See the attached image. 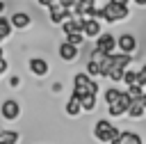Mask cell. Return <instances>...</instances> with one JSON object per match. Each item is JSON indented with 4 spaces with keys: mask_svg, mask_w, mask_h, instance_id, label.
<instances>
[{
    "mask_svg": "<svg viewBox=\"0 0 146 144\" xmlns=\"http://www.w3.org/2000/svg\"><path fill=\"white\" fill-rule=\"evenodd\" d=\"M98 91H100L98 82H96L87 71H84V73H75V75H73V91H71V96H75V98H82V96H87V94L98 96Z\"/></svg>",
    "mask_w": 146,
    "mask_h": 144,
    "instance_id": "obj_1",
    "label": "cell"
},
{
    "mask_svg": "<svg viewBox=\"0 0 146 144\" xmlns=\"http://www.w3.org/2000/svg\"><path fill=\"white\" fill-rule=\"evenodd\" d=\"M128 14H130V9L123 7V5L107 2V5L100 7V21H105V23H119V21L128 18Z\"/></svg>",
    "mask_w": 146,
    "mask_h": 144,
    "instance_id": "obj_2",
    "label": "cell"
},
{
    "mask_svg": "<svg viewBox=\"0 0 146 144\" xmlns=\"http://www.w3.org/2000/svg\"><path fill=\"white\" fill-rule=\"evenodd\" d=\"M119 133H121V130H119L114 123H110V119H98L96 126H94V137H96L98 142H105V144H110Z\"/></svg>",
    "mask_w": 146,
    "mask_h": 144,
    "instance_id": "obj_3",
    "label": "cell"
},
{
    "mask_svg": "<svg viewBox=\"0 0 146 144\" xmlns=\"http://www.w3.org/2000/svg\"><path fill=\"white\" fill-rule=\"evenodd\" d=\"M130 103H132L130 94H128V91H121V94H119V98H116L114 103H110V105H107V112H110V117H123V114L128 112Z\"/></svg>",
    "mask_w": 146,
    "mask_h": 144,
    "instance_id": "obj_4",
    "label": "cell"
},
{
    "mask_svg": "<svg viewBox=\"0 0 146 144\" xmlns=\"http://www.w3.org/2000/svg\"><path fill=\"white\" fill-rule=\"evenodd\" d=\"M0 114L5 121H16L21 117V103L16 98H5L0 103Z\"/></svg>",
    "mask_w": 146,
    "mask_h": 144,
    "instance_id": "obj_5",
    "label": "cell"
},
{
    "mask_svg": "<svg viewBox=\"0 0 146 144\" xmlns=\"http://www.w3.org/2000/svg\"><path fill=\"white\" fill-rule=\"evenodd\" d=\"M46 9H48V18H50V23H55V25H62V21H66V18L73 16V9H64L59 2H52V5H48Z\"/></svg>",
    "mask_w": 146,
    "mask_h": 144,
    "instance_id": "obj_6",
    "label": "cell"
},
{
    "mask_svg": "<svg viewBox=\"0 0 146 144\" xmlns=\"http://www.w3.org/2000/svg\"><path fill=\"white\" fill-rule=\"evenodd\" d=\"M96 48L98 50H103V53H116V37L114 34H110V32H100L98 37H96Z\"/></svg>",
    "mask_w": 146,
    "mask_h": 144,
    "instance_id": "obj_7",
    "label": "cell"
},
{
    "mask_svg": "<svg viewBox=\"0 0 146 144\" xmlns=\"http://www.w3.org/2000/svg\"><path fill=\"white\" fill-rule=\"evenodd\" d=\"M116 48H119L121 53H128V55H132V53L137 50V37H135V34H130V32L121 34V37L116 39Z\"/></svg>",
    "mask_w": 146,
    "mask_h": 144,
    "instance_id": "obj_8",
    "label": "cell"
},
{
    "mask_svg": "<svg viewBox=\"0 0 146 144\" xmlns=\"http://www.w3.org/2000/svg\"><path fill=\"white\" fill-rule=\"evenodd\" d=\"M57 55H59V59H64V62H75L78 55H80V48L73 46V43H68V41H62L59 48H57Z\"/></svg>",
    "mask_w": 146,
    "mask_h": 144,
    "instance_id": "obj_9",
    "label": "cell"
},
{
    "mask_svg": "<svg viewBox=\"0 0 146 144\" xmlns=\"http://www.w3.org/2000/svg\"><path fill=\"white\" fill-rule=\"evenodd\" d=\"M27 69H30V73L36 75V78H43V75H48V71H50V66H48V62H46L43 57H30Z\"/></svg>",
    "mask_w": 146,
    "mask_h": 144,
    "instance_id": "obj_10",
    "label": "cell"
},
{
    "mask_svg": "<svg viewBox=\"0 0 146 144\" xmlns=\"http://www.w3.org/2000/svg\"><path fill=\"white\" fill-rule=\"evenodd\" d=\"M9 23H11L14 30H27L30 23H32V16H30L27 11H14V14L9 16Z\"/></svg>",
    "mask_w": 146,
    "mask_h": 144,
    "instance_id": "obj_11",
    "label": "cell"
},
{
    "mask_svg": "<svg viewBox=\"0 0 146 144\" xmlns=\"http://www.w3.org/2000/svg\"><path fill=\"white\" fill-rule=\"evenodd\" d=\"M82 34H84V39H96L100 34V18H84Z\"/></svg>",
    "mask_w": 146,
    "mask_h": 144,
    "instance_id": "obj_12",
    "label": "cell"
},
{
    "mask_svg": "<svg viewBox=\"0 0 146 144\" xmlns=\"http://www.w3.org/2000/svg\"><path fill=\"white\" fill-rule=\"evenodd\" d=\"M110 144H144V142H141V137H139L137 133H132V130H121Z\"/></svg>",
    "mask_w": 146,
    "mask_h": 144,
    "instance_id": "obj_13",
    "label": "cell"
},
{
    "mask_svg": "<svg viewBox=\"0 0 146 144\" xmlns=\"http://www.w3.org/2000/svg\"><path fill=\"white\" fill-rule=\"evenodd\" d=\"M125 114H128L130 119H141V117L146 114V112H144V98H137V101H132Z\"/></svg>",
    "mask_w": 146,
    "mask_h": 144,
    "instance_id": "obj_14",
    "label": "cell"
},
{
    "mask_svg": "<svg viewBox=\"0 0 146 144\" xmlns=\"http://www.w3.org/2000/svg\"><path fill=\"white\" fill-rule=\"evenodd\" d=\"M64 110H66V114H68V117H78V114L82 112V103H80V98H75V96H71V98L66 101V105H64Z\"/></svg>",
    "mask_w": 146,
    "mask_h": 144,
    "instance_id": "obj_15",
    "label": "cell"
},
{
    "mask_svg": "<svg viewBox=\"0 0 146 144\" xmlns=\"http://www.w3.org/2000/svg\"><path fill=\"white\" fill-rule=\"evenodd\" d=\"M21 133L18 130H0V144H18Z\"/></svg>",
    "mask_w": 146,
    "mask_h": 144,
    "instance_id": "obj_16",
    "label": "cell"
},
{
    "mask_svg": "<svg viewBox=\"0 0 146 144\" xmlns=\"http://www.w3.org/2000/svg\"><path fill=\"white\" fill-rule=\"evenodd\" d=\"M11 32H14V27H11L9 18L0 14V43H2V41H5L7 37H11Z\"/></svg>",
    "mask_w": 146,
    "mask_h": 144,
    "instance_id": "obj_17",
    "label": "cell"
},
{
    "mask_svg": "<svg viewBox=\"0 0 146 144\" xmlns=\"http://www.w3.org/2000/svg\"><path fill=\"white\" fill-rule=\"evenodd\" d=\"M80 103H82V112H91L96 107V96L94 94H87V96L80 98Z\"/></svg>",
    "mask_w": 146,
    "mask_h": 144,
    "instance_id": "obj_18",
    "label": "cell"
},
{
    "mask_svg": "<svg viewBox=\"0 0 146 144\" xmlns=\"http://www.w3.org/2000/svg\"><path fill=\"white\" fill-rule=\"evenodd\" d=\"M64 37H66L64 41H68V43H73V46H78V48L84 43V34H82V32H71V34H64Z\"/></svg>",
    "mask_w": 146,
    "mask_h": 144,
    "instance_id": "obj_19",
    "label": "cell"
},
{
    "mask_svg": "<svg viewBox=\"0 0 146 144\" xmlns=\"http://www.w3.org/2000/svg\"><path fill=\"white\" fill-rule=\"evenodd\" d=\"M87 73H89L91 78H100V64L94 62V59H89V62H87Z\"/></svg>",
    "mask_w": 146,
    "mask_h": 144,
    "instance_id": "obj_20",
    "label": "cell"
},
{
    "mask_svg": "<svg viewBox=\"0 0 146 144\" xmlns=\"http://www.w3.org/2000/svg\"><path fill=\"white\" fill-rule=\"evenodd\" d=\"M121 82H125L128 87H130V85H137V71L125 69V71H123V80H121Z\"/></svg>",
    "mask_w": 146,
    "mask_h": 144,
    "instance_id": "obj_21",
    "label": "cell"
},
{
    "mask_svg": "<svg viewBox=\"0 0 146 144\" xmlns=\"http://www.w3.org/2000/svg\"><path fill=\"white\" fill-rule=\"evenodd\" d=\"M125 91L130 94V98H132V101H137V98H144V87H139V85H130Z\"/></svg>",
    "mask_w": 146,
    "mask_h": 144,
    "instance_id": "obj_22",
    "label": "cell"
},
{
    "mask_svg": "<svg viewBox=\"0 0 146 144\" xmlns=\"http://www.w3.org/2000/svg\"><path fill=\"white\" fill-rule=\"evenodd\" d=\"M119 94H121V89H116V87H110V89H105V103L110 105V103H114L116 98H119Z\"/></svg>",
    "mask_w": 146,
    "mask_h": 144,
    "instance_id": "obj_23",
    "label": "cell"
},
{
    "mask_svg": "<svg viewBox=\"0 0 146 144\" xmlns=\"http://www.w3.org/2000/svg\"><path fill=\"white\" fill-rule=\"evenodd\" d=\"M123 71H125V69H121V66H112V71H110L107 78H110L112 82H121V80H123Z\"/></svg>",
    "mask_w": 146,
    "mask_h": 144,
    "instance_id": "obj_24",
    "label": "cell"
},
{
    "mask_svg": "<svg viewBox=\"0 0 146 144\" xmlns=\"http://www.w3.org/2000/svg\"><path fill=\"white\" fill-rule=\"evenodd\" d=\"M137 85H139V87H146V64L137 71Z\"/></svg>",
    "mask_w": 146,
    "mask_h": 144,
    "instance_id": "obj_25",
    "label": "cell"
},
{
    "mask_svg": "<svg viewBox=\"0 0 146 144\" xmlns=\"http://www.w3.org/2000/svg\"><path fill=\"white\" fill-rule=\"evenodd\" d=\"M64 9H73V5H75V0H57Z\"/></svg>",
    "mask_w": 146,
    "mask_h": 144,
    "instance_id": "obj_26",
    "label": "cell"
},
{
    "mask_svg": "<svg viewBox=\"0 0 146 144\" xmlns=\"http://www.w3.org/2000/svg\"><path fill=\"white\" fill-rule=\"evenodd\" d=\"M18 85H21V78L18 75H11L9 78V87H18Z\"/></svg>",
    "mask_w": 146,
    "mask_h": 144,
    "instance_id": "obj_27",
    "label": "cell"
},
{
    "mask_svg": "<svg viewBox=\"0 0 146 144\" xmlns=\"http://www.w3.org/2000/svg\"><path fill=\"white\" fill-rule=\"evenodd\" d=\"M41 7H48V5H52V2H57V0H36Z\"/></svg>",
    "mask_w": 146,
    "mask_h": 144,
    "instance_id": "obj_28",
    "label": "cell"
},
{
    "mask_svg": "<svg viewBox=\"0 0 146 144\" xmlns=\"http://www.w3.org/2000/svg\"><path fill=\"white\" fill-rule=\"evenodd\" d=\"M110 2H114V5H123V7H128V2H130V0H110Z\"/></svg>",
    "mask_w": 146,
    "mask_h": 144,
    "instance_id": "obj_29",
    "label": "cell"
},
{
    "mask_svg": "<svg viewBox=\"0 0 146 144\" xmlns=\"http://www.w3.org/2000/svg\"><path fill=\"white\" fill-rule=\"evenodd\" d=\"M135 5H139V7H146V0H132Z\"/></svg>",
    "mask_w": 146,
    "mask_h": 144,
    "instance_id": "obj_30",
    "label": "cell"
},
{
    "mask_svg": "<svg viewBox=\"0 0 146 144\" xmlns=\"http://www.w3.org/2000/svg\"><path fill=\"white\" fill-rule=\"evenodd\" d=\"M5 11V0H0V14Z\"/></svg>",
    "mask_w": 146,
    "mask_h": 144,
    "instance_id": "obj_31",
    "label": "cell"
},
{
    "mask_svg": "<svg viewBox=\"0 0 146 144\" xmlns=\"http://www.w3.org/2000/svg\"><path fill=\"white\" fill-rule=\"evenodd\" d=\"M144 112H146V94H144ZM146 117V114H144Z\"/></svg>",
    "mask_w": 146,
    "mask_h": 144,
    "instance_id": "obj_32",
    "label": "cell"
},
{
    "mask_svg": "<svg viewBox=\"0 0 146 144\" xmlns=\"http://www.w3.org/2000/svg\"><path fill=\"white\" fill-rule=\"evenodd\" d=\"M0 57H5V50H2V46H0Z\"/></svg>",
    "mask_w": 146,
    "mask_h": 144,
    "instance_id": "obj_33",
    "label": "cell"
},
{
    "mask_svg": "<svg viewBox=\"0 0 146 144\" xmlns=\"http://www.w3.org/2000/svg\"><path fill=\"white\" fill-rule=\"evenodd\" d=\"M144 94H146V91H144Z\"/></svg>",
    "mask_w": 146,
    "mask_h": 144,
    "instance_id": "obj_34",
    "label": "cell"
},
{
    "mask_svg": "<svg viewBox=\"0 0 146 144\" xmlns=\"http://www.w3.org/2000/svg\"><path fill=\"white\" fill-rule=\"evenodd\" d=\"M0 59H2V57H0Z\"/></svg>",
    "mask_w": 146,
    "mask_h": 144,
    "instance_id": "obj_35",
    "label": "cell"
}]
</instances>
